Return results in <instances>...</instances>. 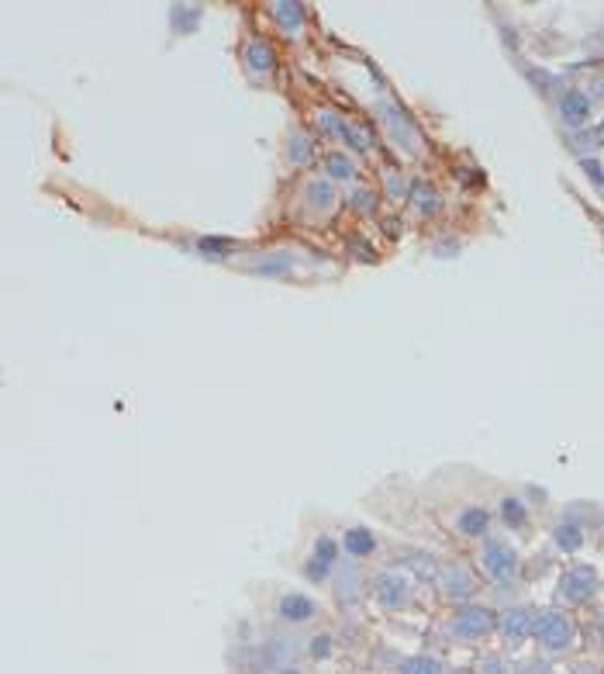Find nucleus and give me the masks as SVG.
<instances>
[{
    "label": "nucleus",
    "mask_w": 604,
    "mask_h": 674,
    "mask_svg": "<svg viewBox=\"0 0 604 674\" xmlns=\"http://www.w3.org/2000/svg\"><path fill=\"white\" fill-rule=\"evenodd\" d=\"M483 560H487V571H490L494 578H501V581L515 574V553L504 547V543H494V547H487Z\"/></svg>",
    "instance_id": "nucleus-1"
},
{
    "label": "nucleus",
    "mask_w": 604,
    "mask_h": 674,
    "mask_svg": "<svg viewBox=\"0 0 604 674\" xmlns=\"http://www.w3.org/2000/svg\"><path fill=\"white\" fill-rule=\"evenodd\" d=\"M594 591V571L580 567V571H570L563 578V595L570 602H584L587 595Z\"/></svg>",
    "instance_id": "nucleus-2"
},
{
    "label": "nucleus",
    "mask_w": 604,
    "mask_h": 674,
    "mask_svg": "<svg viewBox=\"0 0 604 674\" xmlns=\"http://www.w3.org/2000/svg\"><path fill=\"white\" fill-rule=\"evenodd\" d=\"M539 636L549 643V647H566V640H570V623H566L563 616H556V612H549V616H542V623H539Z\"/></svg>",
    "instance_id": "nucleus-3"
},
{
    "label": "nucleus",
    "mask_w": 604,
    "mask_h": 674,
    "mask_svg": "<svg viewBox=\"0 0 604 674\" xmlns=\"http://www.w3.org/2000/svg\"><path fill=\"white\" fill-rule=\"evenodd\" d=\"M311 616H315V602L304 595H287L280 602V619L287 623H308Z\"/></svg>",
    "instance_id": "nucleus-4"
},
{
    "label": "nucleus",
    "mask_w": 604,
    "mask_h": 674,
    "mask_svg": "<svg viewBox=\"0 0 604 674\" xmlns=\"http://www.w3.org/2000/svg\"><path fill=\"white\" fill-rule=\"evenodd\" d=\"M456 630L463 633V636H480V633L490 630V612H483V609H470V612H463V616H459V623H456Z\"/></svg>",
    "instance_id": "nucleus-5"
},
{
    "label": "nucleus",
    "mask_w": 604,
    "mask_h": 674,
    "mask_svg": "<svg viewBox=\"0 0 604 674\" xmlns=\"http://www.w3.org/2000/svg\"><path fill=\"white\" fill-rule=\"evenodd\" d=\"M245 63H249L256 73H266V70H273L277 56H273V48H270L266 42H252L249 48H245Z\"/></svg>",
    "instance_id": "nucleus-6"
},
{
    "label": "nucleus",
    "mask_w": 604,
    "mask_h": 674,
    "mask_svg": "<svg viewBox=\"0 0 604 674\" xmlns=\"http://www.w3.org/2000/svg\"><path fill=\"white\" fill-rule=\"evenodd\" d=\"M587 108H591V104H587V97H584V93H577V90L563 97V118L570 122V125H580V122L587 118Z\"/></svg>",
    "instance_id": "nucleus-7"
},
{
    "label": "nucleus",
    "mask_w": 604,
    "mask_h": 674,
    "mask_svg": "<svg viewBox=\"0 0 604 674\" xmlns=\"http://www.w3.org/2000/svg\"><path fill=\"white\" fill-rule=\"evenodd\" d=\"M404 581H398V578H383L380 581V602L383 605H404L407 602V595H404Z\"/></svg>",
    "instance_id": "nucleus-8"
},
{
    "label": "nucleus",
    "mask_w": 604,
    "mask_h": 674,
    "mask_svg": "<svg viewBox=\"0 0 604 674\" xmlns=\"http://www.w3.org/2000/svg\"><path fill=\"white\" fill-rule=\"evenodd\" d=\"M487 522H490V515H487L483 508H470V512L459 519V526H463L466 536H480L483 529H487Z\"/></svg>",
    "instance_id": "nucleus-9"
},
{
    "label": "nucleus",
    "mask_w": 604,
    "mask_h": 674,
    "mask_svg": "<svg viewBox=\"0 0 604 674\" xmlns=\"http://www.w3.org/2000/svg\"><path fill=\"white\" fill-rule=\"evenodd\" d=\"M373 547H376V543H373V536H369L366 529H349V533H346V550H349V553L362 557V553H369Z\"/></svg>",
    "instance_id": "nucleus-10"
},
{
    "label": "nucleus",
    "mask_w": 604,
    "mask_h": 674,
    "mask_svg": "<svg viewBox=\"0 0 604 674\" xmlns=\"http://www.w3.org/2000/svg\"><path fill=\"white\" fill-rule=\"evenodd\" d=\"M308 201H311V205H315V208H331V201H335V197H331V187H328V183H324V180H318V183H311V187H308Z\"/></svg>",
    "instance_id": "nucleus-11"
},
{
    "label": "nucleus",
    "mask_w": 604,
    "mask_h": 674,
    "mask_svg": "<svg viewBox=\"0 0 604 674\" xmlns=\"http://www.w3.org/2000/svg\"><path fill=\"white\" fill-rule=\"evenodd\" d=\"M290 160H294V163H308V160H311V138H308V135H297V138H294Z\"/></svg>",
    "instance_id": "nucleus-12"
},
{
    "label": "nucleus",
    "mask_w": 604,
    "mask_h": 674,
    "mask_svg": "<svg viewBox=\"0 0 604 674\" xmlns=\"http://www.w3.org/2000/svg\"><path fill=\"white\" fill-rule=\"evenodd\" d=\"M277 18H280L283 25H297L304 14H301V7H297V4H277Z\"/></svg>",
    "instance_id": "nucleus-13"
},
{
    "label": "nucleus",
    "mask_w": 604,
    "mask_h": 674,
    "mask_svg": "<svg viewBox=\"0 0 604 674\" xmlns=\"http://www.w3.org/2000/svg\"><path fill=\"white\" fill-rule=\"evenodd\" d=\"M504 519H508L511 526H522V522H525V508L518 505V502H511V498H508V502H504Z\"/></svg>",
    "instance_id": "nucleus-14"
},
{
    "label": "nucleus",
    "mask_w": 604,
    "mask_h": 674,
    "mask_svg": "<svg viewBox=\"0 0 604 674\" xmlns=\"http://www.w3.org/2000/svg\"><path fill=\"white\" fill-rule=\"evenodd\" d=\"M504 630L511 633V636H518V633H528V623H525V612L518 616V612H511L508 619H504Z\"/></svg>",
    "instance_id": "nucleus-15"
},
{
    "label": "nucleus",
    "mask_w": 604,
    "mask_h": 674,
    "mask_svg": "<svg viewBox=\"0 0 604 674\" xmlns=\"http://www.w3.org/2000/svg\"><path fill=\"white\" fill-rule=\"evenodd\" d=\"M560 547H566V550L580 547V529H570V526H563V529H560Z\"/></svg>",
    "instance_id": "nucleus-16"
},
{
    "label": "nucleus",
    "mask_w": 604,
    "mask_h": 674,
    "mask_svg": "<svg viewBox=\"0 0 604 674\" xmlns=\"http://www.w3.org/2000/svg\"><path fill=\"white\" fill-rule=\"evenodd\" d=\"M407 674H439V664L435 661H414V664H407Z\"/></svg>",
    "instance_id": "nucleus-17"
},
{
    "label": "nucleus",
    "mask_w": 604,
    "mask_h": 674,
    "mask_svg": "<svg viewBox=\"0 0 604 674\" xmlns=\"http://www.w3.org/2000/svg\"><path fill=\"white\" fill-rule=\"evenodd\" d=\"M328 167L335 169L339 176H353V167H349V163H346L342 156H331V160H328Z\"/></svg>",
    "instance_id": "nucleus-18"
},
{
    "label": "nucleus",
    "mask_w": 604,
    "mask_h": 674,
    "mask_svg": "<svg viewBox=\"0 0 604 674\" xmlns=\"http://www.w3.org/2000/svg\"><path fill=\"white\" fill-rule=\"evenodd\" d=\"M311 647H315V650H311V654H315V657H324V654H328V650H331V640H328V636H318V640H315V643H311Z\"/></svg>",
    "instance_id": "nucleus-19"
},
{
    "label": "nucleus",
    "mask_w": 604,
    "mask_h": 674,
    "mask_svg": "<svg viewBox=\"0 0 604 674\" xmlns=\"http://www.w3.org/2000/svg\"><path fill=\"white\" fill-rule=\"evenodd\" d=\"M287 674H290V671H287Z\"/></svg>",
    "instance_id": "nucleus-20"
}]
</instances>
